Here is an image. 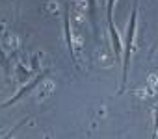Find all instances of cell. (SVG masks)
I'll list each match as a JSON object with an SVG mask.
<instances>
[{
  "mask_svg": "<svg viewBox=\"0 0 158 139\" xmlns=\"http://www.w3.org/2000/svg\"><path fill=\"white\" fill-rule=\"evenodd\" d=\"M136 22H138V0H134V8H132V15H130V26H128L127 39H125V50H123V80H121L119 93H123L125 91V85H127L128 67H130V56H132V43H134V35H136Z\"/></svg>",
  "mask_w": 158,
  "mask_h": 139,
  "instance_id": "1",
  "label": "cell"
},
{
  "mask_svg": "<svg viewBox=\"0 0 158 139\" xmlns=\"http://www.w3.org/2000/svg\"><path fill=\"white\" fill-rule=\"evenodd\" d=\"M45 74H47V73H41V74H39L37 78H34V80H32V82H30V84H28L26 87H23V89H19V91H17V95H15V97H13L11 100H8V102H4V104H0V109H2V108H8V106H11V104H15V102H17L19 98H23V95H26V93H28L30 89H34V87H35V85H37V84H39V82H41V80L45 78Z\"/></svg>",
  "mask_w": 158,
  "mask_h": 139,
  "instance_id": "2",
  "label": "cell"
},
{
  "mask_svg": "<svg viewBox=\"0 0 158 139\" xmlns=\"http://www.w3.org/2000/svg\"><path fill=\"white\" fill-rule=\"evenodd\" d=\"M24 122H26V119H23V121H21V122H19V124H17V126H15V128H13V130H11V132H10V133H8V135H6V137H4V139H10V137H11V135H13V133H15V132H17V130H19V126H23V124H24Z\"/></svg>",
  "mask_w": 158,
  "mask_h": 139,
  "instance_id": "3",
  "label": "cell"
},
{
  "mask_svg": "<svg viewBox=\"0 0 158 139\" xmlns=\"http://www.w3.org/2000/svg\"><path fill=\"white\" fill-rule=\"evenodd\" d=\"M156 46H158V41H156V45H154V48H156ZM154 48H152V50H154Z\"/></svg>",
  "mask_w": 158,
  "mask_h": 139,
  "instance_id": "4",
  "label": "cell"
}]
</instances>
